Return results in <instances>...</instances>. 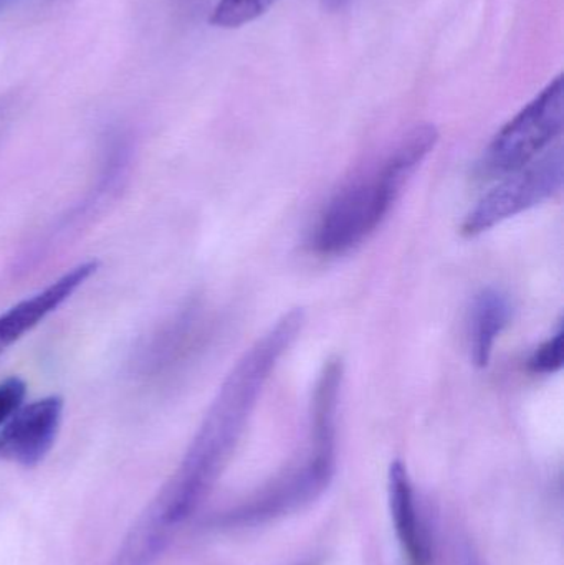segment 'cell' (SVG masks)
<instances>
[{
    "label": "cell",
    "instance_id": "ba28073f",
    "mask_svg": "<svg viewBox=\"0 0 564 565\" xmlns=\"http://www.w3.org/2000/svg\"><path fill=\"white\" fill-rule=\"evenodd\" d=\"M390 508L394 530H396L407 561L411 565H427L429 550H427L423 527H421L419 520H417L413 484H411L406 467L401 461H394L391 465Z\"/></svg>",
    "mask_w": 564,
    "mask_h": 565
},
{
    "label": "cell",
    "instance_id": "277c9868",
    "mask_svg": "<svg viewBox=\"0 0 564 565\" xmlns=\"http://www.w3.org/2000/svg\"><path fill=\"white\" fill-rule=\"evenodd\" d=\"M563 169V149L556 146L519 171L503 175L469 212L462 225L464 235L477 237L509 218L539 207L562 191Z\"/></svg>",
    "mask_w": 564,
    "mask_h": 565
},
{
    "label": "cell",
    "instance_id": "8fae6325",
    "mask_svg": "<svg viewBox=\"0 0 564 565\" xmlns=\"http://www.w3.org/2000/svg\"><path fill=\"white\" fill-rule=\"evenodd\" d=\"M25 395L26 384L23 379L9 377L0 382V427L22 407Z\"/></svg>",
    "mask_w": 564,
    "mask_h": 565
},
{
    "label": "cell",
    "instance_id": "30bf717a",
    "mask_svg": "<svg viewBox=\"0 0 564 565\" xmlns=\"http://www.w3.org/2000/svg\"><path fill=\"white\" fill-rule=\"evenodd\" d=\"M563 367V329L560 328L549 341L536 348L529 361L533 374L550 375Z\"/></svg>",
    "mask_w": 564,
    "mask_h": 565
},
{
    "label": "cell",
    "instance_id": "5b68a950",
    "mask_svg": "<svg viewBox=\"0 0 564 565\" xmlns=\"http://www.w3.org/2000/svg\"><path fill=\"white\" fill-rule=\"evenodd\" d=\"M63 405L58 395L22 405L0 427V460L25 468L45 460L58 437Z\"/></svg>",
    "mask_w": 564,
    "mask_h": 565
},
{
    "label": "cell",
    "instance_id": "6da1fadb",
    "mask_svg": "<svg viewBox=\"0 0 564 565\" xmlns=\"http://www.w3.org/2000/svg\"><path fill=\"white\" fill-rule=\"evenodd\" d=\"M301 309L281 316L241 359L219 388L181 465L151 501L139 524L168 546L175 526L188 520L221 477L272 372L304 328Z\"/></svg>",
    "mask_w": 564,
    "mask_h": 565
},
{
    "label": "cell",
    "instance_id": "8992f818",
    "mask_svg": "<svg viewBox=\"0 0 564 565\" xmlns=\"http://www.w3.org/2000/svg\"><path fill=\"white\" fill-rule=\"evenodd\" d=\"M96 260L83 262L46 286L42 291L17 302L0 315V354L15 344L23 334L32 331L46 316L60 308L73 292L85 285L98 271Z\"/></svg>",
    "mask_w": 564,
    "mask_h": 565
},
{
    "label": "cell",
    "instance_id": "7a4b0ae2",
    "mask_svg": "<svg viewBox=\"0 0 564 565\" xmlns=\"http://www.w3.org/2000/svg\"><path fill=\"white\" fill-rule=\"evenodd\" d=\"M437 139L436 126H416L373 168L344 184L324 205L315 225L313 250L324 257H338L374 234L414 172L436 148Z\"/></svg>",
    "mask_w": 564,
    "mask_h": 565
},
{
    "label": "cell",
    "instance_id": "9c48e42d",
    "mask_svg": "<svg viewBox=\"0 0 564 565\" xmlns=\"http://www.w3.org/2000/svg\"><path fill=\"white\" fill-rule=\"evenodd\" d=\"M278 0H219L211 13L212 25L238 29L260 19Z\"/></svg>",
    "mask_w": 564,
    "mask_h": 565
},
{
    "label": "cell",
    "instance_id": "52a82bcc",
    "mask_svg": "<svg viewBox=\"0 0 564 565\" xmlns=\"http://www.w3.org/2000/svg\"><path fill=\"white\" fill-rule=\"evenodd\" d=\"M513 306L509 295L499 288H486L473 299L469 318V339L472 361L487 367L497 341L512 321Z\"/></svg>",
    "mask_w": 564,
    "mask_h": 565
},
{
    "label": "cell",
    "instance_id": "3957f363",
    "mask_svg": "<svg viewBox=\"0 0 564 565\" xmlns=\"http://www.w3.org/2000/svg\"><path fill=\"white\" fill-rule=\"evenodd\" d=\"M563 125L564 82L558 76L497 132L480 161V174L497 179L519 171L549 151L562 136Z\"/></svg>",
    "mask_w": 564,
    "mask_h": 565
},
{
    "label": "cell",
    "instance_id": "7c38bea8",
    "mask_svg": "<svg viewBox=\"0 0 564 565\" xmlns=\"http://www.w3.org/2000/svg\"><path fill=\"white\" fill-rule=\"evenodd\" d=\"M13 0H0V12H2V10H6L7 7L10 6V3H12Z\"/></svg>",
    "mask_w": 564,
    "mask_h": 565
}]
</instances>
